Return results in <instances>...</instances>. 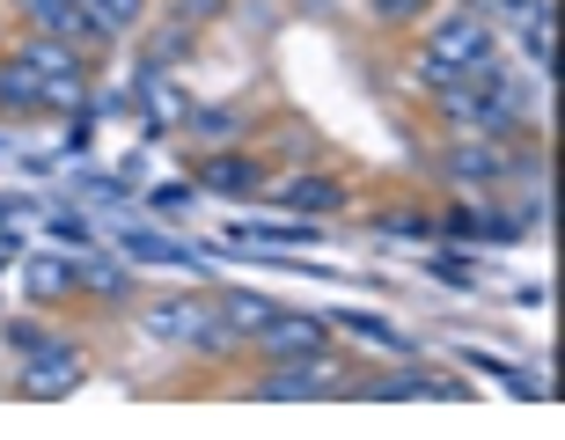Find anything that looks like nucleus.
Instances as JSON below:
<instances>
[{"label":"nucleus","instance_id":"obj_2","mask_svg":"<svg viewBox=\"0 0 565 440\" xmlns=\"http://www.w3.org/2000/svg\"><path fill=\"white\" fill-rule=\"evenodd\" d=\"M426 60L456 66V74H470V66H484V60H500L492 8H478V0H456V8H440V15L426 22Z\"/></svg>","mask_w":565,"mask_h":440},{"label":"nucleus","instance_id":"obj_9","mask_svg":"<svg viewBox=\"0 0 565 440\" xmlns=\"http://www.w3.org/2000/svg\"><path fill=\"white\" fill-rule=\"evenodd\" d=\"M74 301H110V309H126L132 301V265H118V257H104V250L74 257Z\"/></svg>","mask_w":565,"mask_h":440},{"label":"nucleus","instance_id":"obj_15","mask_svg":"<svg viewBox=\"0 0 565 440\" xmlns=\"http://www.w3.org/2000/svg\"><path fill=\"white\" fill-rule=\"evenodd\" d=\"M434 15V0H367V22L375 30H419Z\"/></svg>","mask_w":565,"mask_h":440},{"label":"nucleus","instance_id":"obj_16","mask_svg":"<svg viewBox=\"0 0 565 440\" xmlns=\"http://www.w3.org/2000/svg\"><path fill=\"white\" fill-rule=\"evenodd\" d=\"M44 110H88V66L82 74H44Z\"/></svg>","mask_w":565,"mask_h":440},{"label":"nucleus","instance_id":"obj_8","mask_svg":"<svg viewBox=\"0 0 565 440\" xmlns=\"http://www.w3.org/2000/svg\"><path fill=\"white\" fill-rule=\"evenodd\" d=\"M184 132H191V147L199 154H213V147H250V110L243 104H191L184 110Z\"/></svg>","mask_w":565,"mask_h":440},{"label":"nucleus","instance_id":"obj_18","mask_svg":"<svg viewBox=\"0 0 565 440\" xmlns=\"http://www.w3.org/2000/svg\"><path fill=\"white\" fill-rule=\"evenodd\" d=\"M8 8L22 15V30H52V37L66 30V0H8Z\"/></svg>","mask_w":565,"mask_h":440},{"label":"nucleus","instance_id":"obj_23","mask_svg":"<svg viewBox=\"0 0 565 440\" xmlns=\"http://www.w3.org/2000/svg\"><path fill=\"white\" fill-rule=\"evenodd\" d=\"M294 15H316V22H331V15H345V0H294Z\"/></svg>","mask_w":565,"mask_h":440},{"label":"nucleus","instance_id":"obj_24","mask_svg":"<svg viewBox=\"0 0 565 440\" xmlns=\"http://www.w3.org/2000/svg\"><path fill=\"white\" fill-rule=\"evenodd\" d=\"M478 8H500V15H522V22H529L536 8H544V0H478Z\"/></svg>","mask_w":565,"mask_h":440},{"label":"nucleus","instance_id":"obj_20","mask_svg":"<svg viewBox=\"0 0 565 440\" xmlns=\"http://www.w3.org/2000/svg\"><path fill=\"white\" fill-rule=\"evenodd\" d=\"M96 8H104L110 30H140V22H147V0H96Z\"/></svg>","mask_w":565,"mask_h":440},{"label":"nucleus","instance_id":"obj_12","mask_svg":"<svg viewBox=\"0 0 565 440\" xmlns=\"http://www.w3.org/2000/svg\"><path fill=\"white\" fill-rule=\"evenodd\" d=\"M22 287H30V301H38V309L74 301V250H66V257H30V265H22Z\"/></svg>","mask_w":565,"mask_h":440},{"label":"nucleus","instance_id":"obj_5","mask_svg":"<svg viewBox=\"0 0 565 440\" xmlns=\"http://www.w3.org/2000/svg\"><path fill=\"white\" fill-rule=\"evenodd\" d=\"M440 176L456 191H470V198H492V191H507V176H514V147L507 140H484V132H456V147L440 154Z\"/></svg>","mask_w":565,"mask_h":440},{"label":"nucleus","instance_id":"obj_1","mask_svg":"<svg viewBox=\"0 0 565 440\" xmlns=\"http://www.w3.org/2000/svg\"><path fill=\"white\" fill-rule=\"evenodd\" d=\"M140 331L154 337V345H177V353H206V359L243 353V337L221 323L213 293H162V301H147V309H140Z\"/></svg>","mask_w":565,"mask_h":440},{"label":"nucleus","instance_id":"obj_14","mask_svg":"<svg viewBox=\"0 0 565 440\" xmlns=\"http://www.w3.org/2000/svg\"><path fill=\"white\" fill-rule=\"evenodd\" d=\"M52 331H60V323H44V315H8V323H0V345H8L15 359H30Z\"/></svg>","mask_w":565,"mask_h":440},{"label":"nucleus","instance_id":"obj_3","mask_svg":"<svg viewBox=\"0 0 565 440\" xmlns=\"http://www.w3.org/2000/svg\"><path fill=\"white\" fill-rule=\"evenodd\" d=\"M82 382H88V345L74 331H52L30 359H15V389L30 404H60V397H74Z\"/></svg>","mask_w":565,"mask_h":440},{"label":"nucleus","instance_id":"obj_13","mask_svg":"<svg viewBox=\"0 0 565 440\" xmlns=\"http://www.w3.org/2000/svg\"><path fill=\"white\" fill-rule=\"evenodd\" d=\"M213 309H221V323H228V331L243 337V345H250V331L265 323V315H273V301H265V293H243V287H228V293H213Z\"/></svg>","mask_w":565,"mask_h":440},{"label":"nucleus","instance_id":"obj_4","mask_svg":"<svg viewBox=\"0 0 565 440\" xmlns=\"http://www.w3.org/2000/svg\"><path fill=\"white\" fill-rule=\"evenodd\" d=\"M265 198H273L279 213H294V221H331V213L353 206V184L323 162H294L287 176H265Z\"/></svg>","mask_w":565,"mask_h":440},{"label":"nucleus","instance_id":"obj_21","mask_svg":"<svg viewBox=\"0 0 565 440\" xmlns=\"http://www.w3.org/2000/svg\"><path fill=\"white\" fill-rule=\"evenodd\" d=\"M448 82H456V66H440V60H419V88H434V96H440Z\"/></svg>","mask_w":565,"mask_h":440},{"label":"nucleus","instance_id":"obj_10","mask_svg":"<svg viewBox=\"0 0 565 440\" xmlns=\"http://www.w3.org/2000/svg\"><path fill=\"white\" fill-rule=\"evenodd\" d=\"M44 110V74L22 66L15 52H0V118H38Z\"/></svg>","mask_w":565,"mask_h":440},{"label":"nucleus","instance_id":"obj_6","mask_svg":"<svg viewBox=\"0 0 565 440\" xmlns=\"http://www.w3.org/2000/svg\"><path fill=\"white\" fill-rule=\"evenodd\" d=\"M323 345H331V315L279 309V301H273V315L250 331V345H243V353H257V359H301V353H323Z\"/></svg>","mask_w":565,"mask_h":440},{"label":"nucleus","instance_id":"obj_22","mask_svg":"<svg viewBox=\"0 0 565 440\" xmlns=\"http://www.w3.org/2000/svg\"><path fill=\"white\" fill-rule=\"evenodd\" d=\"M221 8H228V0H177V15H184V22H213Z\"/></svg>","mask_w":565,"mask_h":440},{"label":"nucleus","instance_id":"obj_11","mask_svg":"<svg viewBox=\"0 0 565 440\" xmlns=\"http://www.w3.org/2000/svg\"><path fill=\"white\" fill-rule=\"evenodd\" d=\"M15 60L38 66V74H82L88 52H82V44H66V37H52V30H22V37H15Z\"/></svg>","mask_w":565,"mask_h":440},{"label":"nucleus","instance_id":"obj_19","mask_svg":"<svg viewBox=\"0 0 565 440\" xmlns=\"http://www.w3.org/2000/svg\"><path fill=\"white\" fill-rule=\"evenodd\" d=\"M191 37H199V22H184V15L169 22V30H154V66H177L191 52Z\"/></svg>","mask_w":565,"mask_h":440},{"label":"nucleus","instance_id":"obj_17","mask_svg":"<svg viewBox=\"0 0 565 440\" xmlns=\"http://www.w3.org/2000/svg\"><path fill=\"white\" fill-rule=\"evenodd\" d=\"M279 154H287V169L294 162H323V132L301 126V118H287V126H279Z\"/></svg>","mask_w":565,"mask_h":440},{"label":"nucleus","instance_id":"obj_7","mask_svg":"<svg viewBox=\"0 0 565 440\" xmlns=\"http://www.w3.org/2000/svg\"><path fill=\"white\" fill-rule=\"evenodd\" d=\"M265 176H273V162L250 154V147H213V154H199V169H191V184L221 191V198H265Z\"/></svg>","mask_w":565,"mask_h":440}]
</instances>
